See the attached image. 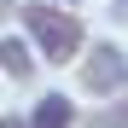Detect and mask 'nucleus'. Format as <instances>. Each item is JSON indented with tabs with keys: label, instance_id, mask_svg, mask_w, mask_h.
<instances>
[{
	"label": "nucleus",
	"instance_id": "7ed1b4c3",
	"mask_svg": "<svg viewBox=\"0 0 128 128\" xmlns=\"http://www.w3.org/2000/svg\"><path fill=\"white\" fill-rule=\"evenodd\" d=\"M70 122H76V105L64 99V93H47V99L29 111V122H24V128H70Z\"/></svg>",
	"mask_w": 128,
	"mask_h": 128
},
{
	"label": "nucleus",
	"instance_id": "39448f33",
	"mask_svg": "<svg viewBox=\"0 0 128 128\" xmlns=\"http://www.w3.org/2000/svg\"><path fill=\"white\" fill-rule=\"evenodd\" d=\"M88 128H128V99L111 105V111H99V116H88Z\"/></svg>",
	"mask_w": 128,
	"mask_h": 128
},
{
	"label": "nucleus",
	"instance_id": "f257e3e1",
	"mask_svg": "<svg viewBox=\"0 0 128 128\" xmlns=\"http://www.w3.org/2000/svg\"><path fill=\"white\" fill-rule=\"evenodd\" d=\"M24 29H29L35 52L47 64H70V58H82V47H88L82 18L70 6H52V0H24Z\"/></svg>",
	"mask_w": 128,
	"mask_h": 128
},
{
	"label": "nucleus",
	"instance_id": "20e7f679",
	"mask_svg": "<svg viewBox=\"0 0 128 128\" xmlns=\"http://www.w3.org/2000/svg\"><path fill=\"white\" fill-rule=\"evenodd\" d=\"M35 47H24V41H18V35H6V41H0V70H6L12 82H29L35 76V58H29Z\"/></svg>",
	"mask_w": 128,
	"mask_h": 128
},
{
	"label": "nucleus",
	"instance_id": "1a4fd4ad",
	"mask_svg": "<svg viewBox=\"0 0 128 128\" xmlns=\"http://www.w3.org/2000/svg\"><path fill=\"white\" fill-rule=\"evenodd\" d=\"M52 6H76V0H52Z\"/></svg>",
	"mask_w": 128,
	"mask_h": 128
},
{
	"label": "nucleus",
	"instance_id": "423d86ee",
	"mask_svg": "<svg viewBox=\"0 0 128 128\" xmlns=\"http://www.w3.org/2000/svg\"><path fill=\"white\" fill-rule=\"evenodd\" d=\"M0 128H24V116H0Z\"/></svg>",
	"mask_w": 128,
	"mask_h": 128
},
{
	"label": "nucleus",
	"instance_id": "f03ea898",
	"mask_svg": "<svg viewBox=\"0 0 128 128\" xmlns=\"http://www.w3.org/2000/svg\"><path fill=\"white\" fill-rule=\"evenodd\" d=\"M76 82H82V93H116L122 82H128V58H122V47H116V41H93V47H82V70H76Z\"/></svg>",
	"mask_w": 128,
	"mask_h": 128
},
{
	"label": "nucleus",
	"instance_id": "0eeeda50",
	"mask_svg": "<svg viewBox=\"0 0 128 128\" xmlns=\"http://www.w3.org/2000/svg\"><path fill=\"white\" fill-rule=\"evenodd\" d=\"M111 12H116V18H128V0H111Z\"/></svg>",
	"mask_w": 128,
	"mask_h": 128
},
{
	"label": "nucleus",
	"instance_id": "6e6552de",
	"mask_svg": "<svg viewBox=\"0 0 128 128\" xmlns=\"http://www.w3.org/2000/svg\"><path fill=\"white\" fill-rule=\"evenodd\" d=\"M6 12H12V0H0V18H6Z\"/></svg>",
	"mask_w": 128,
	"mask_h": 128
}]
</instances>
